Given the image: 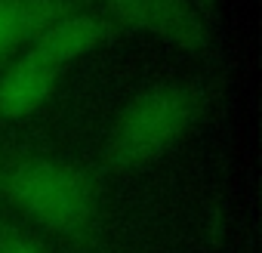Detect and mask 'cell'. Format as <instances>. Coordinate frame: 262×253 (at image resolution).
I'll use <instances>...</instances> for the list:
<instances>
[{"mask_svg":"<svg viewBox=\"0 0 262 253\" xmlns=\"http://www.w3.org/2000/svg\"><path fill=\"white\" fill-rule=\"evenodd\" d=\"M0 201L31 225L86 247L96 238L102 195L90 170L62 158H10L0 161Z\"/></svg>","mask_w":262,"mask_h":253,"instance_id":"6da1fadb","label":"cell"},{"mask_svg":"<svg viewBox=\"0 0 262 253\" xmlns=\"http://www.w3.org/2000/svg\"><path fill=\"white\" fill-rule=\"evenodd\" d=\"M204 111V93L194 83H155L133 96L105 139L108 170H142L167 158L191 130Z\"/></svg>","mask_w":262,"mask_h":253,"instance_id":"7a4b0ae2","label":"cell"},{"mask_svg":"<svg viewBox=\"0 0 262 253\" xmlns=\"http://www.w3.org/2000/svg\"><path fill=\"white\" fill-rule=\"evenodd\" d=\"M102 7L120 25L148 31L188 50L207 40L204 22L188 0H102Z\"/></svg>","mask_w":262,"mask_h":253,"instance_id":"3957f363","label":"cell"},{"mask_svg":"<svg viewBox=\"0 0 262 253\" xmlns=\"http://www.w3.org/2000/svg\"><path fill=\"white\" fill-rule=\"evenodd\" d=\"M59 68L40 59L34 50L16 53L7 65H0V117L22 120L40 111L59 80Z\"/></svg>","mask_w":262,"mask_h":253,"instance_id":"277c9868","label":"cell"},{"mask_svg":"<svg viewBox=\"0 0 262 253\" xmlns=\"http://www.w3.org/2000/svg\"><path fill=\"white\" fill-rule=\"evenodd\" d=\"M111 34L108 22L96 13H77V10H62L59 16H53L37 37L28 44V50H34L40 59H47L53 68H68L71 62L83 59L86 53H93L99 44H105Z\"/></svg>","mask_w":262,"mask_h":253,"instance_id":"5b68a950","label":"cell"},{"mask_svg":"<svg viewBox=\"0 0 262 253\" xmlns=\"http://www.w3.org/2000/svg\"><path fill=\"white\" fill-rule=\"evenodd\" d=\"M62 10H68V0H0V65L22 53Z\"/></svg>","mask_w":262,"mask_h":253,"instance_id":"8992f818","label":"cell"},{"mask_svg":"<svg viewBox=\"0 0 262 253\" xmlns=\"http://www.w3.org/2000/svg\"><path fill=\"white\" fill-rule=\"evenodd\" d=\"M0 253H50V247L40 241V235L0 216Z\"/></svg>","mask_w":262,"mask_h":253,"instance_id":"52a82bcc","label":"cell"}]
</instances>
